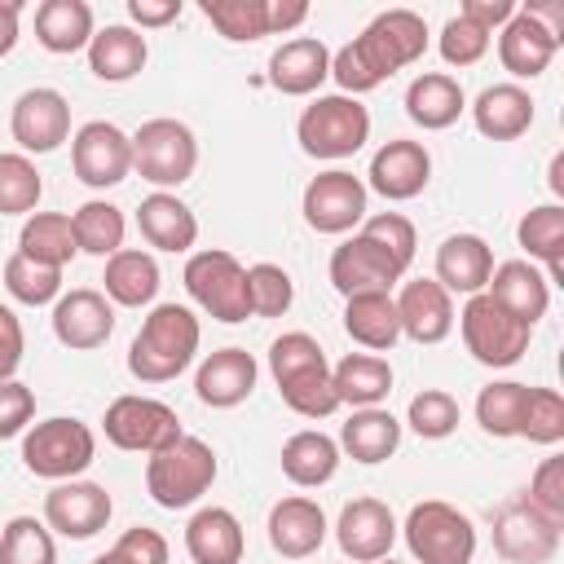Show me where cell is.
<instances>
[{"label": "cell", "mask_w": 564, "mask_h": 564, "mask_svg": "<svg viewBox=\"0 0 564 564\" xmlns=\"http://www.w3.org/2000/svg\"><path fill=\"white\" fill-rule=\"evenodd\" d=\"M427 48V22L414 9H383L366 22L357 40H348L339 53H330V79L344 88V97H361L379 88L388 75L414 66Z\"/></svg>", "instance_id": "1"}, {"label": "cell", "mask_w": 564, "mask_h": 564, "mask_svg": "<svg viewBox=\"0 0 564 564\" xmlns=\"http://www.w3.org/2000/svg\"><path fill=\"white\" fill-rule=\"evenodd\" d=\"M269 375L282 401L304 419H326L339 410V392L330 383V366L322 344L308 330H286L269 344Z\"/></svg>", "instance_id": "2"}, {"label": "cell", "mask_w": 564, "mask_h": 564, "mask_svg": "<svg viewBox=\"0 0 564 564\" xmlns=\"http://www.w3.org/2000/svg\"><path fill=\"white\" fill-rule=\"evenodd\" d=\"M198 317L185 304H154L150 317L141 322L137 339L128 344V370L141 383H167L181 370H189L198 352Z\"/></svg>", "instance_id": "3"}, {"label": "cell", "mask_w": 564, "mask_h": 564, "mask_svg": "<svg viewBox=\"0 0 564 564\" xmlns=\"http://www.w3.org/2000/svg\"><path fill=\"white\" fill-rule=\"evenodd\" d=\"M212 480H216V449L189 432H181L172 445L145 458V494L163 511L194 507L212 489Z\"/></svg>", "instance_id": "4"}, {"label": "cell", "mask_w": 564, "mask_h": 564, "mask_svg": "<svg viewBox=\"0 0 564 564\" xmlns=\"http://www.w3.org/2000/svg\"><path fill=\"white\" fill-rule=\"evenodd\" d=\"M97 458V436L88 423L53 414L22 432V467L40 480H79Z\"/></svg>", "instance_id": "5"}, {"label": "cell", "mask_w": 564, "mask_h": 564, "mask_svg": "<svg viewBox=\"0 0 564 564\" xmlns=\"http://www.w3.org/2000/svg\"><path fill=\"white\" fill-rule=\"evenodd\" d=\"M295 141L308 159H348L370 141V110L344 93L317 97L313 106H304Z\"/></svg>", "instance_id": "6"}, {"label": "cell", "mask_w": 564, "mask_h": 564, "mask_svg": "<svg viewBox=\"0 0 564 564\" xmlns=\"http://www.w3.org/2000/svg\"><path fill=\"white\" fill-rule=\"evenodd\" d=\"M401 538L414 564H471L476 555V524L441 498L414 502L401 524Z\"/></svg>", "instance_id": "7"}, {"label": "cell", "mask_w": 564, "mask_h": 564, "mask_svg": "<svg viewBox=\"0 0 564 564\" xmlns=\"http://www.w3.org/2000/svg\"><path fill=\"white\" fill-rule=\"evenodd\" d=\"M194 167H198V141L189 123L163 115V119H145L132 132V172H141V181L172 194L194 176Z\"/></svg>", "instance_id": "8"}, {"label": "cell", "mask_w": 564, "mask_h": 564, "mask_svg": "<svg viewBox=\"0 0 564 564\" xmlns=\"http://www.w3.org/2000/svg\"><path fill=\"white\" fill-rule=\"evenodd\" d=\"M189 300L212 313L216 322H247L251 317V300H247V269L238 264V256L220 251V247H207V251H194L185 260V273H181Z\"/></svg>", "instance_id": "9"}, {"label": "cell", "mask_w": 564, "mask_h": 564, "mask_svg": "<svg viewBox=\"0 0 564 564\" xmlns=\"http://www.w3.org/2000/svg\"><path fill=\"white\" fill-rule=\"evenodd\" d=\"M458 330H463V344L467 352L480 361V366H516L524 352H529V335L533 326H524L520 317H511L498 300H489L485 291L480 295H467L463 313H458Z\"/></svg>", "instance_id": "10"}, {"label": "cell", "mask_w": 564, "mask_h": 564, "mask_svg": "<svg viewBox=\"0 0 564 564\" xmlns=\"http://www.w3.org/2000/svg\"><path fill=\"white\" fill-rule=\"evenodd\" d=\"M106 441L115 449H128V454H154L163 445H172L185 427L176 419V410L167 401H154V397H115L106 405Z\"/></svg>", "instance_id": "11"}, {"label": "cell", "mask_w": 564, "mask_h": 564, "mask_svg": "<svg viewBox=\"0 0 564 564\" xmlns=\"http://www.w3.org/2000/svg\"><path fill=\"white\" fill-rule=\"evenodd\" d=\"M366 181L344 172V167H330V172H317L308 185H304V198H300V212H304V225L313 234H348L366 220Z\"/></svg>", "instance_id": "12"}, {"label": "cell", "mask_w": 564, "mask_h": 564, "mask_svg": "<svg viewBox=\"0 0 564 564\" xmlns=\"http://www.w3.org/2000/svg\"><path fill=\"white\" fill-rule=\"evenodd\" d=\"M70 167L88 189H110L132 172V137L110 119H88L70 137Z\"/></svg>", "instance_id": "13"}, {"label": "cell", "mask_w": 564, "mask_h": 564, "mask_svg": "<svg viewBox=\"0 0 564 564\" xmlns=\"http://www.w3.org/2000/svg\"><path fill=\"white\" fill-rule=\"evenodd\" d=\"M401 278H405V264L392 251H383L361 229L330 251V286L344 300L348 295H361V291H392V282H401Z\"/></svg>", "instance_id": "14"}, {"label": "cell", "mask_w": 564, "mask_h": 564, "mask_svg": "<svg viewBox=\"0 0 564 564\" xmlns=\"http://www.w3.org/2000/svg\"><path fill=\"white\" fill-rule=\"evenodd\" d=\"M110 511L115 502L97 480H57L44 494V524L70 542L97 538L110 524Z\"/></svg>", "instance_id": "15"}, {"label": "cell", "mask_w": 564, "mask_h": 564, "mask_svg": "<svg viewBox=\"0 0 564 564\" xmlns=\"http://www.w3.org/2000/svg\"><path fill=\"white\" fill-rule=\"evenodd\" d=\"M9 132L22 154H53L70 137V101L57 88H26L9 110Z\"/></svg>", "instance_id": "16"}, {"label": "cell", "mask_w": 564, "mask_h": 564, "mask_svg": "<svg viewBox=\"0 0 564 564\" xmlns=\"http://www.w3.org/2000/svg\"><path fill=\"white\" fill-rule=\"evenodd\" d=\"M432 181V154L423 141H383L370 154V172H366V189H375L388 203H410L427 189Z\"/></svg>", "instance_id": "17"}, {"label": "cell", "mask_w": 564, "mask_h": 564, "mask_svg": "<svg viewBox=\"0 0 564 564\" xmlns=\"http://www.w3.org/2000/svg\"><path fill=\"white\" fill-rule=\"evenodd\" d=\"M397 533H401V524H397L392 507L379 498H352V502H344V511L335 520V542H339L344 560H352V564L383 560L392 551Z\"/></svg>", "instance_id": "18"}, {"label": "cell", "mask_w": 564, "mask_h": 564, "mask_svg": "<svg viewBox=\"0 0 564 564\" xmlns=\"http://www.w3.org/2000/svg\"><path fill=\"white\" fill-rule=\"evenodd\" d=\"M115 330V304L93 291V286H75L66 295H57L53 304V335L62 348L70 352H93L110 339Z\"/></svg>", "instance_id": "19"}, {"label": "cell", "mask_w": 564, "mask_h": 564, "mask_svg": "<svg viewBox=\"0 0 564 564\" xmlns=\"http://www.w3.org/2000/svg\"><path fill=\"white\" fill-rule=\"evenodd\" d=\"M555 53H560V35H555L529 4L516 9L511 22L498 31V62H502V70L516 75V79H538V75L551 66Z\"/></svg>", "instance_id": "20"}, {"label": "cell", "mask_w": 564, "mask_h": 564, "mask_svg": "<svg viewBox=\"0 0 564 564\" xmlns=\"http://www.w3.org/2000/svg\"><path fill=\"white\" fill-rule=\"evenodd\" d=\"M392 300H397V322L405 339L441 344L454 330V295L436 278H410Z\"/></svg>", "instance_id": "21"}, {"label": "cell", "mask_w": 564, "mask_h": 564, "mask_svg": "<svg viewBox=\"0 0 564 564\" xmlns=\"http://www.w3.org/2000/svg\"><path fill=\"white\" fill-rule=\"evenodd\" d=\"M494 546L511 564H546L560 551V524H551L542 511H533L524 498L498 511L494 524Z\"/></svg>", "instance_id": "22"}, {"label": "cell", "mask_w": 564, "mask_h": 564, "mask_svg": "<svg viewBox=\"0 0 564 564\" xmlns=\"http://www.w3.org/2000/svg\"><path fill=\"white\" fill-rule=\"evenodd\" d=\"M256 379H260V366L247 348H216L203 357L198 375H194V392L203 405L212 410H234L242 405L251 392H256Z\"/></svg>", "instance_id": "23"}, {"label": "cell", "mask_w": 564, "mask_h": 564, "mask_svg": "<svg viewBox=\"0 0 564 564\" xmlns=\"http://www.w3.org/2000/svg\"><path fill=\"white\" fill-rule=\"evenodd\" d=\"M269 546L282 555V560H308L317 555V546L326 542V511L304 498V494H291V498H278L269 507Z\"/></svg>", "instance_id": "24"}, {"label": "cell", "mask_w": 564, "mask_h": 564, "mask_svg": "<svg viewBox=\"0 0 564 564\" xmlns=\"http://www.w3.org/2000/svg\"><path fill=\"white\" fill-rule=\"evenodd\" d=\"M485 295L498 300L524 326H538V317H546V304H551V282L529 260H502V264H494V273L485 282Z\"/></svg>", "instance_id": "25"}, {"label": "cell", "mask_w": 564, "mask_h": 564, "mask_svg": "<svg viewBox=\"0 0 564 564\" xmlns=\"http://www.w3.org/2000/svg\"><path fill=\"white\" fill-rule=\"evenodd\" d=\"M326 75H330V48L317 35H295L278 44L269 57V84L282 97H308L322 88Z\"/></svg>", "instance_id": "26"}, {"label": "cell", "mask_w": 564, "mask_h": 564, "mask_svg": "<svg viewBox=\"0 0 564 564\" xmlns=\"http://www.w3.org/2000/svg\"><path fill=\"white\" fill-rule=\"evenodd\" d=\"M494 273V251L480 234H449L436 247V282L449 295H480Z\"/></svg>", "instance_id": "27"}, {"label": "cell", "mask_w": 564, "mask_h": 564, "mask_svg": "<svg viewBox=\"0 0 564 564\" xmlns=\"http://www.w3.org/2000/svg\"><path fill=\"white\" fill-rule=\"evenodd\" d=\"M471 123L489 141H516L533 128V97L520 84H489L471 101Z\"/></svg>", "instance_id": "28"}, {"label": "cell", "mask_w": 564, "mask_h": 564, "mask_svg": "<svg viewBox=\"0 0 564 564\" xmlns=\"http://www.w3.org/2000/svg\"><path fill=\"white\" fill-rule=\"evenodd\" d=\"M137 229H141V238L150 247L172 251V256H181V251H189L198 242V216L176 194H167V189H154V194L141 198Z\"/></svg>", "instance_id": "29"}, {"label": "cell", "mask_w": 564, "mask_h": 564, "mask_svg": "<svg viewBox=\"0 0 564 564\" xmlns=\"http://www.w3.org/2000/svg\"><path fill=\"white\" fill-rule=\"evenodd\" d=\"M242 524L229 507H203L185 524V551L194 564H242Z\"/></svg>", "instance_id": "30"}, {"label": "cell", "mask_w": 564, "mask_h": 564, "mask_svg": "<svg viewBox=\"0 0 564 564\" xmlns=\"http://www.w3.org/2000/svg\"><path fill=\"white\" fill-rule=\"evenodd\" d=\"M352 463H388L401 445V419L383 405H366V410H352L348 423L339 427V441H335Z\"/></svg>", "instance_id": "31"}, {"label": "cell", "mask_w": 564, "mask_h": 564, "mask_svg": "<svg viewBox=\"0 0 564 564\" xmlns=\"http://www.w3.org/2000/svg\"><path fill=\"white\" fill-rule=\"evenodd\" d=\"M467 110V97H463V84L445 70H423L410 79L405 88V115L423 128V132H441L449 123H458V115Z\"/></svg>", "instance_id": "32"}, {"label": "cell", "mask_w": 564, "mask_h": 564, "mask_svg": "<svg viewBox=\"0 0 564 564\" xmlns=\"http://www.w3.org/2000/svg\"><path fill=\"white\" fill-rule=\"evenodd\" d=\"M145 57H150L145 35L132 31V26H123V22L101 26L93 35V44H88V70L97 79H106V84H128L132 75L145 70Z\"/></svg>", "instance_id": "33"}, {"label": "cell", "mask_w": 564, "mask_h": 564, "mask_svg": "<svg viewBox=\"0 0 564 564\" xmlns=\"http://www.w3.org/2000/svg\"><path fill=\"white\" fill-rule=\"evenodd\" d=\"M344 330L352 344L370 348V352H388L401 339V322H397V300L392 291H361L344 300Z\"/></svg>", "instance_id": "34"}, {"label": "cell", "mask_w": 564, "mask_h": 564, "mask_svg": "<svg viewBox=\"0 0 564 564\" xmlns=\"http://www.w3.org/2000/svg\"><path fill=\"white\" fill-rule=\"evenodd\" d=\"M339 471V445L335 436L317 432V427H304L295 436L282 441V476L300 489H317L326 480H335Z\"/></svg>", "instance_id": "35"}, {"label": "cell", "mask_w": 564, "mask_h": 564, "mask_svg": "<svg viewBox=\"0 0 564 564\" xmlns=\"http://www.w3.org/2000/svg\"><path fill=\"white\" fill-rule=\"evenodd\" d=\"M93 35H97V26H93V9L84 0H44L35 9V40H40V48H48L57 57L88 48Z\"/></svg>", "instance_id": "36"}, {"label": "cell", "mask_w": 564, "mask_h": 564, "mask_svg": "<svg viewBox=\"0 0 564 564\" xmlns=\"http://www.w3.org/2000/svg\"><path fill=\"white\" fill-rule=\"evenodd\" d=\"M106 300L110 304H123V308H145L154 295H159V260L150 251H137V247H123L106 260Z\"/></svg>", "instance_id": "37"}, {"label": "cell", "mask_w": 564, "mask_h": 564, "mask_svg": "<svg viewBox=\"0 0 564 564\" xmlns=\"http://www.w3.org/2000/svg\"><path fill=\"white\" fill-rule=\"evenodd\" d=\"M330 383L339 392V405L366 410L392 392V366L379 352H348L339 357V366H330Z\"/></svg>", "instance_id": "38"}, {"label": "cell", "mask_w": 564, "mask_h": 564, "mask_svg": "<svg viewBox=\"0 0 564 564\" xmlns=\"http://www.w3.org/2000/svg\"><path fill=\"white\" fill-rule=\"evenodd\" d=\"M516 238L529 251V264L533 260L546 264V282H564V207L560 203L529 207L516 225Z\"/></svg>", "instance_id": "39"}, {"label": "cell", "mask_w": 564, "mask_h": 564, "mask_svg": "<svg viewBox=\"0 0 564 564\" xmlns=\"http://www.w3.org/2000/svg\"><path fill=\"white\" fill-rule=\"evenodd\" d=\"M18 251L35 264H48V269H66L70 256L79 251L75 247V229H70V216L62 212H31L22 220V234H18Z\"/></svg>", "instance_id": "40"}, {"label": "cell", "mask_w": 564, "mask_h": 564, "mask_svg": "<svg viewBox=\"0 0 564 564\" xmlns=\"http://www.w3.org/2000/svg\"><path fill=\"white\" fill-rule=\"evenodd\" d=\"M70 229H75V247H79V251L110 260L115 251H123L128 220H123V212H119L115 203H106V198H88L84 207H75Z\"/></svg>", "instance_id": "41"}, {"label": "cell", "mask_w": 564, "mask_h": 564, "mask_svg": "<svg viewBox=\"0 0 564 564\" xmlns=\"http://www.w3.org/2000/svg\"><path fill=\"white\" fill-rule=\"evenodd\" d=\"M524 397H529V383H516V379H498V383L480 388V397H476V423H480V432H489L498 441L520 436Z\"/></svg>", "instance_id": "42"}, {"label": "cell", "mask_w": 564, "mask_h": 564, "mask_svg": "<svg viewBox=\"0 0 564 564\" xmlns=\"http://www.w3.org/2000/svg\"><path fill=\"white\" fill-rule=\"evenodd\" d=\"M44 181L22 150H0V216H31L40 207Z\"/></svg>", "instance_id": "43"}, {"label": "cell", "mask_w": 564, "mask_h": 564, "mask_svg": "<svg viewBox=\"0 0 564 564\" xmlns=\"http://www.w3.org/2000/svg\"><path fill=\"white\" fill-rule=\"evenodd\" d=\"M203 18L234 44L269 35V0H203Z\"/></svg>", "instance_id": "44"}, {"label": "cell", "mask_w": 564, "mask_h": 564, "mask_svg": "<svg viewBox=\"0 0 564 564\" xmlns=\"http://www.w3.org/2000/svg\"><path fill=\"white\" fill-rule=\"evenodd\" d=\"M0 564H57L53 529L35 516H13L0 529Z\"/></svg>", "instance_id": "45"}, {"label": "cell", "mask_w": 564, "mask_h": 564, "mask_svg": "<svg viewBox=\"0 0 564 564\" xmlns=\"http://www.w3.org/2000/svg\"><path fill=\"white\" fill-rule=\"evenodd\" d=\"M4 291H9L18 304H31V308L57 304V295H62V269L35 264V260H26L22 251H13V256L4 260Z\"/></svg>", "instance_id": "46"}, {"label": "cell", "mask_w": 564, "mask_h": 564, "mask_svg": "<svg viewBox=\"0 0 564 564\" xmlns=\"http://www.w3.org/2000/svg\"><path fill=\"white\" fill-rule=\"evenodd\" d=\"M247 300H251V317H282L295 300V282L282 264H251L247 269Z\"/></svg>", "instance_id": "47"}, {"label": "cell", "mask_w": 564, "mask_h": 564, "mask_svg": "<svg viewBox=\"0 0 564 564\" xmlns=\"http://www.w3.org/2000/svg\"><path fill=\"white\" fill-rule=\"evenodd\" d=\"M405 423L423 436V441H445L458 427V401L445 388H423L410 397L405 405Z\"/></svg>", "instance_id": "48"}, {"label": "cell", "mask_w": 564, "mask_h": 564, "mask_svg": "<svg viewBox=\"0 0 564 564\" xmlns=\"http://www.w3.org/2000/svg\"><path fill=\"white\" fill-rule=\"evenodd\" d=\"M520 436L533 445H560L564 441V397L555 388H529L524 414H520Z\"/></svg>", "instance_id": "49"}, {"label": "cell", "mask_w": 564, "mask_h": 564, "mask_svg": "<svg viewBox=\"0 0 564 564\" xmlns=\"http://www.w3.org/2000/svg\"><path fill=\"white\" fill-rule=\"evenodd\" d=\"M489 31L485 26H476V22H467L463 13H454L445 26H441V40H436V48H441V57L449 62V66H476L485 53H489Z\"/></svg>", "instance_id": "50"}, {"label": "cell", "mask_w": 564, "mask_h": 564, "mask_svg": "<svg viewBox=\"0 0 564 564\" xmlns=\"http://www.w3.org/2000/svg\"><path fill=\"white\" fill-rule=\"evenodd\" d=\"M524 502L533 511H542L551 524L564 529V458H542L538 471L529 476V489H524Z\"/></svg>", "instance_id": "51"}, {"label": "cell", "mask_w": 564, "mask_h": 564, "mask_svg": "<svg viewBox=\"0 0 564 564\" xmlns=\"http://www.w3.org/2000/svg\"><path fill=\"white\" fill-rule=\"evenodd\" d=\"M361 234H370L383 251H392L405 269H410V260H414V225H410V216H401V212H375V216H366L361 220Z\"/></svg>", "instance_id": "52"}, {"label": "cell", "mask_w": 564, "mask_h": 564, "mask_svg": "<svg viewBox=\"0 0 564 564\" xmlns=\"http://www.w3.org/2000/svg\"><path fill=\"white\" fill-rule=\"evenodd\" d=\"M31 414H35V392L26 383H18V379H4L0 383V441L26 432Z\"/></svg>", "instance_id": "53"}, {"label": "cell", "mask_w": 564, "mask_h": 564, "mask_svg": "<svg viewBox=\"0 0 564 564\" xmlns=\"http://www.w3.org/2000/svg\"><path fill=\"white\" fill-rule=\"evenodd\" d=\"M110 551H115L123 564H167V538H163L159 529H145V524L128 529Z\"/></svg>", "instance_id": "54"}, {"label": "cell", "mask_w": 564, "mask_h": 564, "mask_svg": "<svg viewBox=\"0 0 564 564\" xmlns=\"http://www.w3.org/2000/svg\"><path fill=\"white\" fill-rule=\"evenodd\" d=\"M22 348H26V339H22V322H18V313H13L9 304H0V383L18 375V366H22Z\"/></svg>", "instance_id": "55"}, {"label": "cell", "mask_w": 564, "mask_h": 564, "mask_svg": "<svg viewBox=\"0 0 564 564\" xmlns=\"http://www.w3.org/2000/svg\"><path fill=\"white\" fill-rule=\"evenodd\" d=\"M458 13H463L467 22H476V26H485V31L494 35V26L502 31V26L511 22V13H516V0H467Z\"/></svg>", "instance_id": "56"}, {"label": "cell", "mask_w": 564, "mask_h": 564, "mask_svg": "<svg viewBox=\"0 0 564 564\" xmlns=\"http://www.w3.org/2000/svg\"><path fill=\"white\" fill-rule=\"evenodd\" d=\"M181 0H128V18L145 31V26H167L181 18Z\"/></svg>", "instance_id": "57"}, {"label": "cell", "mask_w": 564, "mask_h": 564, "mask_svg": "<svg viewBox=\"0 0 564 564\" xmlns=\"http://www.w3.org/2000/svg\"><path fill=\"white\" fill-rule=\"evenodd\" d=\"M304 18H308V4L304 0H269V35L295 31Z\"/></svg>", "instance_id": "58"}, {"label": "cell", "mask_w": 564, "mask_h": 564, "mask_svg": "<svg viewBox=\"0 0 564 564\" xmlns=\"http://www.w3.org/2000/svg\"><path fill=\"white\" fill-rule=\"evenodd\" d=\"M18 18H22V4L18 0H0V57H9L13 44H18Z\"/></svg>", "instance_id": "59"}, {"label": "cell", "mask_w": 564, "mask_h": 564, "mask_svg": "<svg viewBox=\"0 0 564 564\" xmlns=\"http://www.w3.org/2000/svg\"><path fill=\"white\" fill-rule=\"evenodd\" d=\"M551 189H555V194H564V154H555V159H551Z\"/></svg>", "instance_id": "60"}, {"label": "cell", "mask_w": 564, "mask_h": 564, "mask_svg": "<svg viewBox=\"0 0 564 564\" xmlns=\"http://www.w3.org/2000/svg\"><path fill=\"white\" fill-rule=\"evenodd\" d=\"M93 564H123V560H119V555H115V551H106V555H97V560H93Z\"/></svg>", "instance_id": "61"}, {"label": "cell", "mask_w": 564, "mask_h": 564, "mask_svg": "<svg viewBox=\"0 0 564 564\" xmlns=\"http://www.w3.org/2000/svg\"><path fill=\"white\" fill-rule=\"evenodd\" d=\"M375 564H401V560H392V555H383V560H375Z\"/></svg>", "instance_id": "62"}]
</instances>
